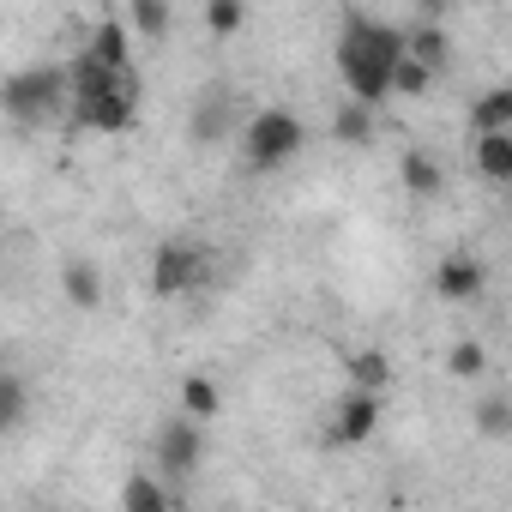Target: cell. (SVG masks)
I'll return each instance as SVG.
<instances>
[{
  "label": "cell",
  "mask_w": 512,
  "mask_h": 512,
  "mask_svg": "<svg viewBox=\"0 0 512 512\" xmlns=\"http://www.w3.org/2000/svg\"><path fill=\"white\" fill-rule=\"evenodd\" d=\"M181 416H193L199 428L223 416V392H217L211 374H187V380H181Z\"/></svg>",
  "instance_id": "17"
},
{
  "label": "cell",
  "mask_w": 512,
  "mask_h": 512,
  "mask_svg": "<svg viewBox=\"0 0 512 512\" xmlns=\"http://www.w3.org/2000/svg\"><path fill=\"white\" fill-rule=\"evenodd\" d=\"M187 133L199 139V145H223L229 133H235V103L229 97H199V109H193V121H187Z\"/></svg>",
  "instance_id": "13"
},
{
  "label": "cell",
  "mask_w": 512,
  "mask_h": 512,
  "mask_svg": "<svg viewBox=\"0 0 512 512\" xmlns=\"http://www.w3.org/2000/svg\"><path fill=\"white\" fill-rule=\"evenodd\" d=\"M85 55H97L103 67H133V31H127V19H97Z\"/></svg>",
  "instance_id": "14"
},
{
  "label": "cell",
  "mask_w": 512,
  "mask_h": 512,
  "mask_svg": "<svg viewBox=\"0 0 512 512\" xmlns=\"http://www.w3.org/2000/svg\"><path fill=\"white\" fill-rule=\"evenodd\" d=\"M446 374H452V380H482V374H488V350H482V338H458V344L446 350Z\"/></svg>",
  "instance_id": "22"
},
{
  "label": "cell",
  "mask_w": 512,
  "mask_h": 512,
  "mask_svg": "<svg viewBox=\"0 0 512 512\" xmlns=\"http://www.w3.org/2000/svg\"><path fill=\"white\" fill-rule=\"evenodd\" d=\"M121 512H175V500H169V482H157V476L133 470V476L121 482Z\"/></svg>",
  "instance_id": "18"
},
{
  "label": "cell",
  "mask_w": 512,
  "mask_h": 512,
  "mask_svg": "<svg viewBox=\"0 0 512 512\" xmlns=\"http://www.w3.org/2000/svg\"><path fill=\"white\" fill-rule=\"evenodd\" d=\"M506 187H512V181H506Z\"/></svg>",
  "instance_id": "26"
},
{
  "label": "cell",
  "mask_w": 512,
  "mask_h": 512,
  "mask_svg": "<svg viewBox=\"0 0 512 512\" xmlns=\"http://www.w3.org/2000/svg\"><path fill=\"white\" fill-rule=\"evenodd\" d=\"M398 175H404V193H410V199H440V193H446V169H440V157H428L422 145H410V151L398 157Z\"/></svg>",
  "instance_id": "11"
},
{
  "label": "cell",
  "mask_w": 512,
  "mask_h": 512,
  "mask_svg": "<svg viewBox=\"0 0 512 512\" xmlns=\"http://www.w3.org/2000/svg\"><path fill=\"white\" fill-rule=\"evenodd\" d=\"M470 163H476V175L482 181H512V133H482L476 145H470Z\"/></svg>",
  "instance_id": "15"
},
{
  "label": "cell",
  "mask_w": 512,
  "mask_h": 512,
  "mask_svg": "<svg viewBox=\"0 0 512 512\" xmlns=\"http://www.w3.org/2000/svg\"><path fill=\"white\" fill-rule=\"evenodd\" d=\"M332 139H338V145H368V139H374V109L356 103V97H344L338 115H332Z\"/></svg>",
  "instance_id": "21"
},
{
  "label": "cell",
  "mask_w": 512,
  "mask_h": 512,
  "mask_svg": "<svg viewBox=\"0 0 512 512\" xmlns=\"http://www.w3.org/2000/svg\"><path fill=\"white\" fill-rule=\"evenodd\" d=\"M157 464H163L169 482H187V476L205 464V428H199L193 416H169V422L157 428Z\"/></svg>",
  "instance_id": "6"
},
{
  "label": "cell",
  "mask_w": 512,
  "mask_h": 512,
  "mask_svg": "<svg viewBox=\"0 0 512 512\" xmlns=\"http://www.w3.org/2000/svg\"><path fill=\"white\" fill-rule=\"evenodd\" d=\"M247 25V7L241 0H205V31L211 37H235Z\"/></svg>",
  "instance_id": "23"
},
{
  "label": "cell",
  "mask_w": 512,
  "mask_h": 512,
  "mask_svg": "<svg viewBox=\"0 0 512 512\" xmlns=\"http://www.w3.org/2000/svg\"><path fill=\"white\" fill-rule=\"evenodd\" d=\"M73 127L85 133H127L145 109V79L139 67H103L97 55H73Z\"/></svg>",
  "instance_id": "2"
},
{
  "label": "cell",
  "mask_w": 512,
  "mask_h": 512,
  "mask_svg": "<svg viewBox=\"0 0 512 512\" xmlns=\"http://www.w3.org/2000/svg\"><path fill=\"white\" fill-rule=\"evenodd\" d=\"M302 145H308V127H302V115H290V109H253V115L241 121V163L260 169V175L296 163Z\"/></svg>",
  "instance_id": "4"
},
{
  "label": "cell",
  "mask_w": 512,
  "mask_h": 512,
  "mask_svg": "<svg viewBox=\"0 0 512 512\" xmlns=\"http://www.w3.org/2000/svg\"><path fill=\"white\" fill-rule=\"evenodd\" d=\"M205 278H211V253H205V241L169 235V241L157 247V260H151V296H157V302H181V296L205 290Z\"/></svg>",
  "instance_id": "5"
},
{
  "label": "cell",
  "mask_w": 512,
  "mask_h": 512,
  "mask_svg": "<svg viewBox=\"0 0 512 512\" xmlns=\"http://www.w3.org/2000/svg\"><path fill=\"white\" fill-rule=\"evenodd\" d=\"M61 296H67L79 314H97V308H103V266L85 260V253H73V260L61 266Z\"/></svg>",
  "instance_id": "9"
},
{
  "label": "cell",
  "mask_w": 512,
  "mask_h": 512,
  "mask_svg": "<svg viewBox=\"0 0 512 512\" xmlns=\"http://www.w3.org/2000/svg\"><path fill=\"white\" fill-rule=\"evenodd\" d=\"M470 133H512V85H494L470 103Z\"/></svg>",
  "instance_id": "16"
},
{
  "label": "cell",
  "mask_w": 512,
  "mask_h": 512,
  "mask_svg": "<svg viewBox=\"0 0 512 512\" xmlns=\"http://www.w3.org/2000/svg\"><path fill=\"white\" fill-rule=\"evenodd\" d=\"M482 290H488V266L476 260V253H446V260L434 266V296L440 302L458 308V302H476Z\"/></svg>",
  "instance_id": "8"
},
{
  "label": "cell",
  "mask_w": 512,
  "mask_h": 512,
  "mask_svg": "<svg viewBox=\"0 0 512 512\" xmlns=\"http://www.w3.org/2000/svg\"><path fill=\"white\" fill-rule=\"evenodd\" d=\"M127 31L133 37H145V43H157V37H169V25H175V13L163 7V0H127Z\"/></svg>",
  "instance_id": "20"
},
{
  "label": "cell",
  "mask_w": 512,
  "mask_h": 512,
  "mask_svg": "<svg viewBox=\"0 0 512 512\" xmlns=\"http://www.w3.org/2000/svg\"><path fill=\"white\" fill-rule=\"evenodd\" d=\"M0 103L19 127H49V121H73V67L37 61L25 73H13L0 85Z\"/></svg>",
  "instance_id": "3"
},
{
  "label": "cell",
  "mask_w": 512,
  "mask_h": 512,
  "mask_svg": "<svg viewBox=\"0 0 512 512\" xmlns=\"http://www.w3.org/2000/svg\"><path fill=\"white\" fill-rule=\"evenodd\" d=\"M410 61H422L428 73H440V67L452 61V37H446V25H440V7H428V13L410 25Z\"/></svg>",
  "instance_id": "10"
},
{
  "label": "cell",
  "mask_w": 512,
  "mask_h": 512,
  "mask_svg": "<svg viewBox=\"0 0 512 512\" xmlns=\"http://www.w3.org/2000/svg\"><path fill=\"white\" fill-rule=\"evenodd\" d=\"M434 79H440V73H428L422 61L404 55V61L392 67V97H422V91H434Z\"/></svg>",
  "instance_id": "24"
},
{
  "label": "cell",
  "mask_w": 512,
  "mask_h": 512,
  "mask_svg": "<svg viewBox=\"0 0 512 512\" xmlns=\"http://www.w3.org/2000/svg\"><path fill=\"white\" fill-rule=\"evenodd\" d=\"M19 422H25V380H19V374H7V380H0V428L13 434Z\"/></svg>",
  "instance_id": "25"
},
{
  "label": "cell",
  "mask_w": 512,
  "mask_h": 512,
  "mask_svg": "<svg viewBox=\"0 0 512 512\" xmlns=\"http://www.w3.org/2000/svg\"><path fill=\"white\" fill-rule=\"evenodd\" d=\"M374 428H380V398L344 392L338 410H332V422H326V446H368Z\"/></svg>",
  "instance_id": "7"
},
{
  "label": "cell",
  "mask_w": 512,
  "mask_h": 512,
  "mask_svg": "<svg viewBox=\"0 0 512 512\" xmlns=\"http://www.w3.org/2000/svg\"><path fill=\"white\" fill-rule=\"evenodd\" d=\"M470 422H476L482 440H512V398L506 392H482L476 410H470Z\"/></svg>",
  "instance_id": "19"
},
{
  "label": "cell",
  "mask_w": 512,
  "mask_h": 512,
  "mask_svg": "<svg viewBox=\"0 0 512 512\" xmlns=\"http://www.w3.org/2000/svg\"><path fill=\"white\" fill-rule=\"evenodd\" d=\"M344 374H350V392H368V398H380V392L398 380L386 350H350V356H344Z\"/></svg>",
  "instance_id": "12"
},
{
  "label": "cell",
  "mask_w": 512,
  "mask_h": 512,
  "mask_svg": "<svg viewBox=\"0 0 512 512\" xmlns=\"http://www.w3.org/2000/svg\"><path fill=\"white\" fill-rule=\"evenodd\" d=\"M410 55V25H392V19H374L362 7H344V25H338V79L356 103L380 109L392 97V67Z\"/></svg>",
  "instance_id": "1"
}]
</instances>
